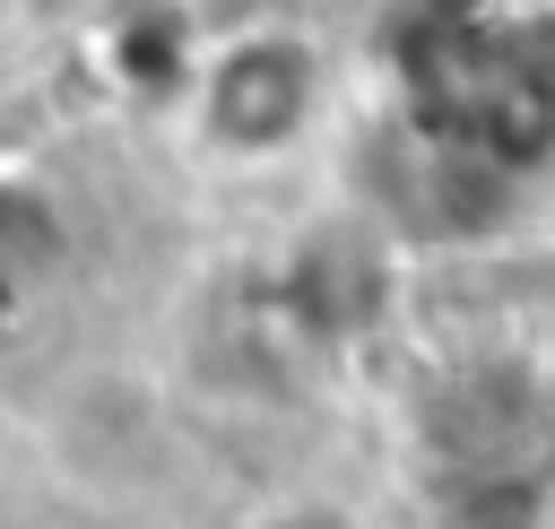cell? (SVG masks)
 <instances>
[{
    "mask_svg": "<svg viewBox=\"0 0 555 529\" xmlns=\"http://www.w3.org/2000/svg\"><path fill=\"white\" fill-rule=\"evenodd\" d=\"M538 529H555V494H546V503H538Z\"/></svg>",
    "mask_w": 555,
    "mask_h": 529,
    "instance_id": "obj_3",
    "label": "cell"
},
{
    "mask_svg": "<svg viewBox=\"0 0 555 529\" xmlns=\"http://www.w3.org/2000/svg\"><path fill=\"white\" fill-rule=\"evenodd\" d=\"M251 529H356V520H347L338 503H269Z\"/></svg>",
    "mask_w": 555,
    "mask_h": 529,
    "instance_id": "obj_2",
    "label": "cell"
},
{
    "mask_svg": "<svg viewBox=\"0 0 555 529\" xmlns=\"http://www.w3.org/2000/svg\"><path fill=\"white\" fill-rule=\"evenodd\" d=\"M321 104V52L295 35H243L199 69V130L225 156H278Z\"/></svg>",
    "mask_w": 555,
    "mask_h": 529,
    "instance_id": "obj_1",
    "label": "cell"
}]
</instances>
